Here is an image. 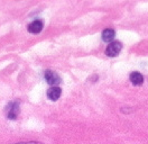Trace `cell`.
I'll return each mask as SVG.
<instances>
[{
  "label": "cell",
  "mask_w": 148,
  "mask_h": 144,
  "mask_svg": "<svg viewBox=\"0 0 148 144\" xmlns=\"http://www.w3.org/2000/svg\"><path fill=\"white\" fill-rule=\"evenodd\" d=\"M44 78H45V80L48 84H51V86H54L56 87L57 84H60L61 83V77L56 73V72L52 71V70H46L45 73H44Z\"/></svg>",
  "instance_id": "cell-1"
},
{
  "label": "cell",
  "mask_w": 148,
  "mask_h": 144,
  "mask_svg": "<svg viewBox=\"0 0 148 144\" xmlns=\"http://www.w3.org/2000/svg\"><path fill=\"white\" fill-rule=\"evenodd\" d=\"M6 113H7V117L9 119H16L17 116L19 115V111H20V108H19V101H12L9 102L8 106L6 108Z\"/></svg>",
  "instance_id": "cell-2"
},
{
  "label": "cell",
  "mask_w": 148,
  "mask_h": 144,
  "mask_svg": "<svg viewBox=\"0 0 148 144\" xmlns=\"http://www.w3.org/2000/svg\"><path fill=\"white\" fill-rule=\"evenodd\" d=\"M121 48H122V45H121L120 42L114 41V42H112V43H110V44L108 45V47L106 50V54L108 56H110V57L117 56L118 54L120 53Z\"/></svg>",
  "instance_id": "cell-3"
},
{
  "label": "cell",
  "mask_w": 148,
  "mask_h": 144,
  "mask_svg": "<svg viewBox=\"0 0 148 144\" xmlns=\"http://www.w3.org/2000/svg\"><path fill=\"white\" fill-rule=\"evenodd\" d=\"M43 26H44L43 21H42L40 19H36V20L32 21V23L28 25V32L32 33V34H38V33L42 32Z\"/></svg>",
  "instance_id": "cell-4"
},
{
  "label": "cell",
  "mask_w": 148,
  "mask_h": 144,
  "mask_svg": "<svg viewBox=\"0 0 148 144\" xmlns=\"http://www.w3.org/2000/svg\"><path fill=\"white\" fill-rule=\"evenodd\" d=\"M61 95H62V90L58 87H52V88H49L47 90V97H48V99H51L53 101H56L61 97Z\"/></svg>",
  "instance_id": "cell-5"
},
{
  "label": "cell",
  "mask_w": 148,
  "mask_h": 144,
  "mask_svg": "<svg viewBox=\"0 0 148 144\" xmlns=\"http://www.w3.org/2000/svg\"><path fill=\"white\" fill-rule=\"evenodd\" d=\"M129 78H130L131 83L135 84V86H141L143 82H144V77L141 75V73H139V72H137V71L131 72Z\"/></svg>",
  "instance_id": "cell-6"
},
{
  "label": "cell",
  "mask_w": 148,
  "mask_h": 144,
  "mask_svg": "<svg viewBox=\"0 0 148 144\" xmlns=\"http://www.w3.org/2000/svg\"><path fill=\"white\" fill-rule=\"evenodd\" d=\"M114 36H116V32L112 28H107V29H104L102 32V39L104 42H111L112 43Z\"/></svg>",
  "instance_id": "cell-7"
},
{
  "label": "cell",
  "mask_w": 148,
  "mask_h": 144,
  "mask_svg": "<svg viewBox=\"0 0 148 144\" xmlns=\"http://www.w3.org/2000/svg\"><path fill=\"white\" fill-rule=\"evenodd\" d=\"M18 144H43V143H38V142H27V143H18Z\"/></svg>",
  "instance_id": "cell-8"
}]
</instances>
